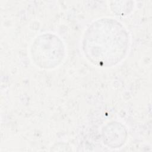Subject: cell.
Segmentation results:
<instances>
[{
    "mask_svg": "<svg viewBox=\"0 0 152 152\" xmlns=\"http://www.w3.org/2000/svg\"><path fill=\"white\" fill-rule=\"evenodd\" d=\"M100 28L96 23L85 33L83 42L85 55L99 66H112L119 62L129 48V37L124 26L112 18L105 20Z\"/></svg>",
    "mask_w": 152,
    "mask_h": 152,
    "instance_id": "obj_1",
    "label": "cell"
},
{
    "mask_svg": "<svg viewBox=\"0 0 152 152\" xmlns=\"http://www.w3.org/2000/svg\"><path fill=\"white\" fill-rule=\"evenodd\" d=\"M31 58L42 68L51 69L58 66L64 60L65 48L62 41L53 34H45L37 37L31 46Z\"/></svg>",
    "mask_w": 152,
    "mask_h": 152,
    "instance_id": "obj_2",
    "label": "cell"
}]
</instances>
